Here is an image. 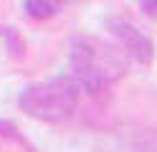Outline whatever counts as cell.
<instances>
[{
    "mask_svg": "<svg viewBox=\"0 0 157 152\" xmlns=\"http://www.w3.org/2000/svg\"><path fill=\"white\" fill-rule=\"evenodd\" d=\"M68 64L76 86L86 94H96L127 74L129 56L119 43H106L94 36H78L71 43Z\"/></svg>",
    "mask_w": 157,
    "mask_h": 152,
    "instance_id": "obj_1",
    "label": "cell"
},
{
    "mask_svg": "<svg viewBox=\"0 0 157 152\" xmlns=\"http://www.w3.org/2000/svg\"><path fill=\"white\" fill-rule=\"evenodd\" d=\"M78 96L81 89L74 79H48L28 86L18 99V107L38 122L63 124L76 114Z\"/></svg>",
    "mask_w": 157,
    "mask_h": 152,
    "instance_id": "obj_2",
    "label": "cell"
},
{
    "mask_svg": "<svg viewBox=\"0 0 157 152\" xmlns=\"http://www.w3.org/2000/svg\"><path fill=\"white\" fill-rule=\"evenodd\" d=\"M109 30H112V36L117 38V43L124 48V53L129 58H134L137 64H144V66L152 64L155 46H152V41L147 38L142 30H137L132 23H127V20H112Z\"/></svg>",
    "mask_w": 157,
    "mask_h": 152,
    "instance_id": "obj_3",
    "label": "cell"
},
{
    "mask_svg": "<svg viewBox=\"0 0 157 152\" xmlns=\"http://www.w3.org/2000/svg\"><path fill=\"white\" fill-rule=\"evenodd\" d=\"M61 10V0H25V13L33 20H48Z\"/></svg>",
    "mask_w": 157,
    "mask_h": 152,
    "instance_id": "obj_4",
    "label": "cell"
},
{
    "mask_svg": "<svg viewBox=\"0 0 157 152\" xmlns=\"http://www.w3.org/2000/svg\"><path fill=\"white\" fill-rule=\"evenodd\" d=\"M0 137H3V139H21V137H18L15 124L8 122V119H0Z\"/></svg>",
    "mask_w": 157,
    "mask_h": 152,
    "instance_id": "obj_5",
    "label": "cell"
},
{
    "mask_svg": "<svg viewBox=\"0 0 157 152\" xmlns=\"http://www.w3.org/2000/svg\"><path fill=\"white\" fill-rule=\"evenodd\" d=\"M140 8H142L144 15L157 18V0H140Z\"/></svg>",
    "mask_w": 157,
    "mask_h": 152,
    "instance_id": "obj_6",
    "label": "cell"
}]
</instances>
